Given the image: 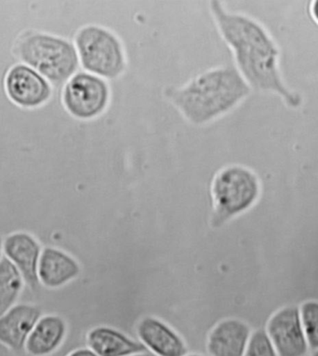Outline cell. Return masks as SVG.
Wrapping results in <instances>:
<instances>
[{"label":"cell","instance_id":"20","mask_svg":"<svg viewBox=\"0 0 318 356\" xmlns=\"http://www.w3.org/2000/svg\"><path fill=\"white\" fill-rule=\"evenodd\" d=\"M310 15H311L312 20L318 24V0L311 2V5H310Z\"/></svg>","mask_w":318,"mask_h":356},{"label":"cell","instance_id":"4","mask_svg":"<svg viewBox=\"0 0 318 356\" xmlns=\"http://www.w3.org/2000/svg\"><path fill=\"white\" fill-rule=\"evenodd\" d=\"M262 191L256 172L241 164H229L219 170L211 181V223L220 227L246 212L258 202Z\"/></svg>","mask_w":318,"mask_h":356},{"label":"cell","instance_id":"15","mask_svg":"<svg viewBox=\"0 0 318 356\" xmlns=\"http://www.w3.org/2000/svg\"><path fill=\"white\" fill-rule=\"evenodd\" d=\"M87 348L99 356H128L149 353L141 341H136L110 327L92 328L87 334Z\"/></svg>","mask_w":318,"mask_h":356},{"label":"cell","instance_id":"14","mask_svg":"<svg viewBox=\"0 0 318 356\" xmlns=\"http://www.w3.org/2000/svg\"><path fill=\"white\" fill-rule=\"evenodd\" d=\"M67 324L58 314H43L33 328L26 344L30 356H49L64 343Z\"/></svg>","mask_w":318,"mask_h":356},{"label":"cell","instance_id":"13","mask_svg":"<svg viewBox=\"0 0 318 356\" xmlns=\"http://www.w3.org/2000/svg\"><path fill=\"white\" fill-rule=\"evenodd\" d=\"M251 331L238 319L224 320L208 334L207 350L210 356H243Z\"/></svg>","mask_w":318,"mask_h":356},{"label":"cell","instance_id":"24","mask_svg":"<svg viewBox=\"0 0 318 356\" xmlns=\"http://www.w3.org/2000/svg\"><path fill=\"white\" fill-rule=\"evenodd\" d=\"M312 356H318V350H315L314 355H312Z\"/></svg>","mask_w":318,"mask_h":356},{"label":"cell","instance_id":"3","mask_svg":"<svg viewBox=\"0 0 318 356\" xmlns=\"http://www.w3.org/2000/svg\"><path fill=\"white\" fill-rule=\"evenodd\" d=\"M16 54L24 65L54 86L67 83L79 65L74 43L48 33L32 32L24 35L16 46Z\"/></svg>","mask_w":318,"mask_h":356},{"label":"cell","instance_id":"12","mask_svg":"<svg viewBox=\"0 0 318 356\" xmlns=\"http://www.w3.org/2000/svg\"><path fill=\"white\" fill-rule=\"evenodd\" d=\"M78 260L62 249L54 246L43 248L37 275L40 286L58 289L75 280L81 273Z\"/></svg>","mask_w":318,"mask_h":356},{"label":"cell","instance_id":"9","mask_svg":"<svg viewBox=\"0 0 318 356\" xmlns=\"http://www.w3.org/2000/svg\"><path fill=\"white\" fill-rule=\"evenodd\" d=\"M4 257L17 268L24 283L32 290L40 286L37 270L43 248L30 232L19 231L4 238Z\"/></svg>","mask_w":318,"mask_h":356},{"label":"cell","instance_id":"19","mask_svg":"<svg viewBox=\"0 0 318 356\" xmlns=\"http://www.w3.org/2000/svg\"><path fill=\"white\" fill-rule=\"evenodd\" d=\"M67 356H99L96 355L92 350H90V348H79V349H76L73 350L72 353H70Z\"/></svg>","mask_w":318,"mask_h":356},{"label":"cell","instance_id":"17","mask_svg":"<svg viewBox=\"0 0 318 356\" xmlns=\"http://www.w3.org/2000/svg\"><path fill=\"white\" fill-rule=\"evenodd\" d=\"M300 314L309 348L318 350V301L304 302L301 307Z\"/></svg>","mask_w":318,"mask_h":356},{"label":"cell","instance_id":"2","mask_svg":"<svg viewBox=\"0 0 318 356\" xmlns=\"http://www.w3.org/2000/svg\"><path fill=\"white\" fill-rule=\"evenodd\" d=\"M252 90L232 65H219L197 74L181 86H169L164 97L191 124L202 126L240 106Z\"/></svg>","mask_w":318,"mask_h":356},{"label":"cell","instance_id":"21","mask_svg":"<svg viewBox=\"0 0 318 356\" xmlns=\"http://www.w3.org/2000/svg\"><path fill=\"white\" fill-rule=\"evenodd\" d=\"M3 245H4V238L0 235V260L3 259L4 257V250H3Z\"/></svg>","mask_w":318,"mask_h":356},{"label":"cell","instance_id":"8","mask_svg":"<svg viewBox=\"0 0 318 356\" xmlns=\"http://www.w3.org/2000/svg\"><path fill=\"white\" fill-rule=\"evenodd\" d=\"M267 332L278 356H306L308 352L297 307H284L276 312L268 321Z\"/></svg>","mask_w":318,"mask_h":356},{"label":"cell","instance_id":"10","mask_svg":"<svg viewBox=\"0 0 318 356\" xmlns=\"http://www.w3.org/2000/svg\"><path fill=\"white\" fill-rule=\"evenodd\" d=\"M42 309L32 303H17L0 316V343L13 353L26 350V344Z\"/></svg>","mask_w":318,"mask_h":356},{"label":"cell","instance_id":"16","mask_svg":"<svg viewBox=\"0 0 318 356\" xmlns=\"http://www.w3.org/2000/svg\"><path fill=\"white\" fill-rule=\"evenodd\" d=\"M24 286L21 273L3 257L0 260V316L18 303Z\"/></svg>","mask_w":318,"mask_h":356},{"label":"cell","instance_id":"7","mask_svg":"<svg viewBox=\"0 0 318 356\" xmlns=\"http://www.w3.org/2000/svg\"><path fill=\"white\" fill-rule=\"evenodd\" d=\"M8 97L24 108H37L51 97V84L37 71L24 64L13 65L5 78Z\"/></svg>","mask_w":318,"mask_h":356},{"label":"cell","instance_id":"6","mask_svg":"<svg viewBox=\"0 0 318 356\" xmlns=\"http://www.w3.org/2000/svg\"><path fill=\"white\" fill-rule=\"evenodd\" d=\"M110 99L108 81L86 71L71 76L62 94L65 111L79 120L97 119L106 111Z\"/></svg>","mask_w":318,"mask_h":356},{"label":"cell","instance_id":"1","mask_svg":"<svg viewBox=\"0 0 318 356\" xmlns=\"http://www.w3.org/2000/svg\"><path fill=\"white\" fill-rule=\"evenodd\" d=\"M210 10L232 51L235 67L252 91L276 95L293 111L301 108L303 98L285 81L281 48L269 30L251 16L227 10L218 0L210 2Z\"/></svg>","mask_w":318,"mask_h":356},{"label":"cell","instance_id":"22","mask_svg":"<svg viewBox=\"0 0 318 356\" xmlns=\"http://www.w3.org/2000/svg\"><path fill=\"white\" fill-rule=\"evenodd\" d=\"M128 356H155L153 355L152 353H136V355H131Z\"/></svg>","mask_w":318,"mask_h":356},{"label":"cell","instance_id":"5","mask_svg":"<svg viewBox=\"0 0 318 356\" xmlns=\"http://www.w3.org/2000/svg\"><path fill=\"white\" fill-rule=\"evenodd\" d=\"M79 65L106 81L119 79L127 70L124 45L113 30L97 24L81 27L74 40Z\"/></svg>","mask_w":318,"mask_h":356},{"label":"cell","instance_id":"18","mask_svg":"<svg viewBox=\"0 0 318 356\" xmlns=\"http://www.w3.org/2000/svg\"><path fill=\"white\" fill-rule=\"evenodd\" d=\"M243 356H278L267 330H258L251 333Z\"/></svg>","mask_w":318,"mask_h":356},{"label":"cell","instance_id":"11","mask_svg":"<svg viewBox=\"0 0 318 356\" xmlns=\"http://www.w3.org/2000/svg\"><path fill=\"white\" fill-rule=\"evenodd\" d=\"M137 335L147 350L155 356H185L188 347L182 337L155 317L142 318L137 325Z\"/></svg>","mask_w":318,"mask_h":356},{"label":"cell","instance_id":"23","mask_svg":"<svg viewBox=\"0 0 318 356\" xmlns=\"http://www.w3.org/2000/svg\"><path fill=\"white\" fill-rule=\"evenodd\" d=\"M185 356H204V355H196V353H191V355H186Z\"/></svg>","mask_w":318,"mask_h":356}]
</instances>
